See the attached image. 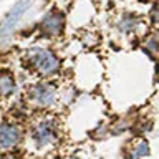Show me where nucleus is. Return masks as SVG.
<instances>
[{
    "instance_id": "nucleus-1",
    "label": "nucleus",
    "mask_w": 159,
    "mask_h": 159,
    "mask_svg": "<svg viewBox=\"0 0 159 159\" xmlns=\"http://www.w3.org/2000/svg\"><path fill=\"white\" fill-rule=\"evenodd\" d=\"M25 65L32 70H37L43 76H52L60 70V60L57 58V55L42 48L28 50L27 57H25Z\"/></svg>"
},
{
    "instance_id": "nucleus-2",
    "label": "nucleus",
    "mask_w": 159,
    "mask_h": 159,
    "mask_svg": "<svg viewBox=\"0 0 159 159\" xmlns=\"http://www.w3.org/2000/svg\"><path fill=\"white\" fill-rule=\"evenodd\" d=\"M63 27H65V17L63 13L57 12V10H52L50 13H47L40 23V28L45 35L48 37H57L63 32Z\"/></svg>"
},
{
    "instance_id": "nucleus-3",
    "label": "nucleus",
    "mask_w": 159,
    "mask_h": 159,
    "mask_svg": "<svg viewBox=\"0 0 159 159\" xmlns=\"http://www.w3.org/2000/svg\"><path fill=\"white\" fill-rule=\"evenodd\" d=\"M30 98L42 108L52 106L55 101V89L48 83H37L30 88Z\"/></svg>"
},
{
    "instance_id": "nucleus-4",
    "label": "nucleus",
    "mask_w": 159,
    "mask_h": 159,
    "mask_svg": "<svg viewBox=\"0 0 159 159\" xmlns=\"http://www.w3.org/2000/svg\"><path fill=\"white\" fill-rule=\"evenodd\" d=\"M22 133L20 128L15 124H2L0 126V151H8L13 149L20 143Z\"/></svg>"
},
{
    "instance_id": "nucleus-5",
    "label": "nucleus",
    "mask_w": 159,
    "mask_h": 159,
    "mask_svg": "<svg viewBox=\"0 0 159 159\" xmlns=\"http://www.w3.org/2000/svg\"><path fill=\"white\" fill-rule=\"evenodd\" d=\"M32 136H33V139H35V143H37L38 148L48 146V144H53L55 141H57V131H55L52 121L40 123L38 126L33 129Z\"/></svg>"
},
{
    "instance_id": "nucleus-6",
    "label": "nucleus",
    "mask_w": 159,
    "mask_h": 159,
    "mask_svg": "<svg viewBox=\"0 0 159 159\" xmlns=\"http://www.w3.org/2000/svg\"><path fill=\"white\" fill-rule=\"evenodd\" d=\"M15 91V76L8 70H0V94L8 96Z\"/></svg>"
},
{
    "instance_id": "nucleus-7",
    "label": "nucleus",
    "mask_w": 159,
    "mask_h": 159,
    "mask_svg": "<svg viewBox=\"0 0 159 159\" xmlns=\"http://www.w3.org/2000/svg\"><path fill=\"white\" fill-rule=\"evenodd\" d=\"M27 5H28V3H25V2H23V3H20V5H17V8H15L13 12L10 13V17H8L7 20H5L3 28L0 30V35H7L10 30L13 28V25L17 23V20H18L20 17H22V13H23V10H25V7H27Z\"/></svg>"
},
{
    "instance_id": "nucleus-8",
    "label": "nucleus",
    "mask_w": 159,
    "mask_h": 159,
    "mask_svg": "<svg viewBox=\"0 0 159 159\" xmlns=\"http://www.w3.org/2000/svg\"><path fill=\"white\" fill-rule=\"evenodd\" d=\"M149 154V146H148V143L146 141H139L136 146L133 148V156L131 157H143V156H148Z\"/></svg>"
},
{
    "instance_id": "nucleus-9",
    "label": "nucleus",
    "mask_w": 159,
    "mask_h": 159,
    "mask_svg": "<svg viewBox=\"0 0 159 159\" xmlns=\"http://www.w3.org/2000/svg\"><path fill=\"white\" fill-rule=\"evenodd\" d=\"M146 48L149 50V53H159V43L156 42V40H149V42L146 43Z\"/></svg>"
},
{
    "instance_id": "nucleus-10",
    "label": "nucleus",
    "mask_w": 159,
    "mask_h": 159,
    "mask_svg": "<svg viewBox=\"0 0 159 159\" xmlns=\"http://www.w3.org/2000/svg\"><path fill=\"white\" fill-rule=\"evenodd\" d=\"M151 20H152V23L159 28V7L152 8V12H151Z\"/></svg>"
},
{
    "instance_id": "nucleus-11",
    "label": "nucleus",
    "mask_w": 159,
    "mask_h": 159,
    "mask_svg": "<svg viewBox=\"0 0 159 159\" xmlns=\"http://www.w3.org/2000/svg\"><path fill=\"white\" fill-rule=\"evenodd\" d=\"M0 159H15V157H12V156H8V157H0Z\"/></svg>"
},
{
    "instance_id": "nucleus-12",
    "label": "nucleus",
    "mask_w": 159,
    "mask_h": 159,
    "mask_svg": "<svg viewBox=\"0 0 159 159\" xmlns=\"http://www.w3.org/2000/svg\"><path fill=\"white\" fill-rule=\"evenodd\" d=\"M143 2H144V0H143Z\"/></svg>"
}]
</instances>
